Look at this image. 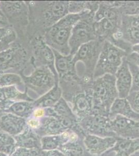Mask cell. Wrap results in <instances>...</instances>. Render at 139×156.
<instances>
[{
  "label": "cell",
  "mask_w": 139,
  "mask_h": 156,
  "mask_svg": "<svg viewBox=\"0 0 139 156\" xmlns=\"http://www.w3.org/2000/svg\"><path fill=\"white\" fill-rule=\"evenodd\" d=\"M87 11L76 14H69L47 29L42 37L45 42L62 55H70L71 50L69 42L72 30Z\"/></svg>",
  "instance_id": "1"
},
{
  "label": "cell",
  "mask_w": 139,
  "mask_h": 156,
  "mask_svg": "<svg viewBox=\"0 0 139 156\" xmlns=\"http://www.w3.org/2000/svg\"><path fill=\"white\" fill-rule=\"evenodd\" d=\"M28 4L30 20L34 21L40 28L43 29L44 32L69 14L68 1H31Z\"/></svg>",
  "instance_id": "2"
},
{
  "label": "cell",
  "mask_w": 139,
  "mask_h": 156,
  "mask_svg": "<svg viewBox=\"0 0 139 156\" xmlns=\"http://www.w3.org/2000/svg\"><path fill=\"white\" fill-rule=\"evenodd\" d=\"M92 91V114L109 117L111 106L118 98L114 75L106 74L93 79Z\"/></svg>",
  "instance_id": "3"
},
{
  "label": "cell",
  "mask_w": 139,
  "mask_h": 156,
  "mask_svg": "<svg viewBox=\"0 0 139 156\" xmlns=\"http://www.w3.org/2000/svg\"><path fill=\"white\" fill-rule=\"evenodd\" d=\"M104 42L97 39L82 45L73 56V62L77 73L86 85H91L93 82L94 71Z\"/></svg>",
  "instance_id": "4"
},
{
  "label": "cell",
  "mask_w": 139,
  "mask_h": 156,
  "mask_svg": "<svg viewBox=\"0 0 139 156\" xmlns=\"http://www.w3.org/2000/svg\"><path fill=\"white\" fill-rule=\"evenodd\" d=\"M128 54L109 41H105L96 66L93 79L106 74L115 75Z\"/></svg>",
  "instance_id": "5"
},
{
  "label": "cell",
  "mask_w": 139,
  "mask_h": 156,
  "mask_svg": "<svg viewBox=\"0 0 139 156\" xmlns=\"http://www.w3.org/2000/svg\"><path fill=\"white\" fill-rule=\"evenodd\" d=\"M95 13L87 11L74 25L69 40L71 55L74 56L82 45L98 39L95 30Z\"/></svg>",
  "instance_id": "6"
},
{
  "label": "cell",
  "mask_w": 139,
  "mask_h": 156,
  "mask_svg": "<svg viewBox=\"0 0 139 156\" xmlns=\"http://www.w3.org/2000/svg\"><path fill=\"white\" fill-rule=\"evenodd\" d=\"M25 87L40 95L49 92L59 82V78L46 66L35 67L33 72L29 76H22Z\"/></svg>",
  "instance_id": "7"
},
{
  "label": "cell",
  "mask_w": 139,
  "mask_h": 156,
  "mask_svg": "<svg viewBox=\"0 0 139 156\" xmlns=\"http://www.w3.org/2000/svg\"><path fill=\"white\" fill-rule=\"evenodd\" d=\"M28 53L23 47L17 44L0 53V73L12 70H18L28 61Z\"/></svg>",
  "instance_id": "8"
},
{
  "label": "cell",
  "mask_w": 139,
  "mask_h": 156,
  "mask_svg": "<svg viewBox=\"0 0 139 156\" xmlns=\"http://www.w3.org/2000/svg\"><path fill=\"white\" fill-rule=\"evenodd\" d=\"M81 126L88 134L98 136L117 137L111 129L109 117L91 114L79 120Z\"/></svg>",
  "instance_id": "9"
},
{
  "label": "cell",
  "mask_w": 139,
  "mask_h": 156,
  "mask_svg": "<svg viewBox=\"0 0 139 156\" xmlns=\"http://www.w3.org/2000/svg\"><path fill=\"white\" fill-rule=\"evenodd\" d=\"M32 48L35 67L46 66L58 76L55 68V56L53 49L45 42L42 37H36L32 40Z\"/></svg>",
  "instance_id": "10"
},
{
  "label": "cell",
  "mask_w": 139,
  "mask_h": 156,
  "mask_svg": "<svg viewBox=\"0 0 139 156\" xmlns=\"http://www.w3.org/2000/svg\"><path fill=\"white\" fill-rule=\"evenodd\" d=\"M0 9L9 23L25 25L28 23V6L23 1H0Z\"/></svg>",
  "instance_id": "11"
},
{
  "label": "cell",
  "mask_w": 139,
  "mask_h": 156,
  "mask_svg": "<svg viewBox=\"0 0 139 156\" xmlns=\"http://www.w3.org/2000/svg\"><path fill=\"white\" fill-rule=\"evenodd\" d=\"M113 39H120L134 46L139 44V15H123L118 32Z\"/></svg>",
  "instance_id": "12"
},
{
  "label": "cell",
  "mask_w": 139,
  "mask_h": 156,
  "mask_svg": "<svg viewBox=\"0 0 139 156\" xmlns=\"http://www.w3.org/2000/svg\"><path fill=\"white\" fill-rule=\"evenodd\" d=\"M111 129L116 136L127 139L139 138V121L120 115L110 119Z\"/></svg>",
  "instance_id": "13"
},
{
  "label": "cell",
  "mask_w": 139,
  "mask_h": 156,
  "mask_svg": "<svg viewBox=\"0 0 139 156\" xmlns=\"http://www.w3.org/2000/svg\"><path fill=\"white\" fill-rule=\"evenodd\" d=\"M84 143L88 153L95 156H99L114 147L117 143V137H102L87 134Z\"/></svg>",
  "instance_id": "14"
},
{
  "label": "cell",
  "mask_w": 139,
  "mask_h": 156,
  "mask_svg": "<svg viewBox=\"0 0 139 156\" xmlns=\"http://www.w3.org/2000/svg\"><path fill=\"white\" fill-rule=\"evenodd\" d=\"M114 76L116 78V87L118 98H126L130 92L132 82V76L126 57L123 58L121 65Z\"/></svg>",
  "instance_id": "15"
},
{
  "label": "cell",
  "mask_w": 139,
  "mask_h": 156,
  "mask_svg": "<svg viewBox=\"0 0 139 156\" xmlns=\"http://www.w3.org/2000/svg\"><path fill=\"white\" fill-rule=\"evenodd\" d=\"M70 101L72 105V112L78 120L90 115L92 110V87L76 95Z\"/></svg>",
  "instance_id": "16"
},
{
  "label": "cell",
  "mask_w": 139,
  "mask_h": 156,
  "mask_svg": "<svg viewBox=\"0 0 139 156\" xmlns=\"http://www.w3.org/2000/svg\"><path fill=\"white\" fill-rule=\"evenodd\" d=\"M55 56V66L59 80L77 76L75 65L73 62V56L70 54L64 56L53 50Z\"/></svg>",
  "instance_id": "17"
},
{
  "label": "cell",
  "mask_w": 139,
  "mask_h": 156,
  "mask_svg": "<svg viewBox=\"0 0 139 156\" xmlns=\"http://www.w3.org/2000/svg\"><path fill=\"white\" fill-rule=\"evenodd\" d=\"M122 20L102 19L95 23V30L98 39L109 41L117 34L120 29Z\"/></svg>",
  "instance_id": "18"
},
{
  "label": "cell",
  "mask_w": 139,
  "mask_h": 156,
  "mask_svg": "<svg viewBox=\"0 0 139 156\" xmlns=\"http://www.w3.org/2000/svg\"><path fill=\"white\" fill-rule=\"evenodd\" d=\"M122 15L115 1H100L94 20L97 22L104 18L120 20H122Z\"/></svg>",
  "instance_id": "19"
},
{
  "label": "cell",
  "mask_w": 139,
  "mask_h": 156,
  "mask_svg": "<svg viewBox=\"0 0 139 156\" xmlns=\"http://www.w3.org/2000/svg\"><path fill=\"white\" fill-rule=\"evenodd\" d=\"M117 115H122L129 119L139 121V114L132 110L126 98H117L112 105L109 118V119H113Z\"/></svg>",
  "instance_id": "20"
},
{
  "label": "cell",
  "mask_w": 139,
  "mask_h": 156,
  "mask_svg": "<svg viewBox=\"0 0 139 156\" xmlns=\"http://www.w3.org/2000/svg\"><path fill=\"white\" fill-rule=\"evenodd\" d=\"M113 149L116 152L115 156H130L139 151V138L127 139L117 137V143Z\"/></svg>",
  "instance_id": "21"
},
{
  "label": "cell",
  "mask_w": 139,
  "mask_h": 156,
  "mask_svg": "<svg viewBox=\"0 0 139 156\" xmlns=\"http://www.w3.org/2000/svg\"><path fill=\"white\" fill-rule=\"evenodd\" d=\"M62 94L61 88L59 85V83L57 82L53 89L38 99L35 102V104L41 107H49L55 106L61 98Z\"/></svg>",
  "instance_id": "22"
},
{
  "label": "cell",
  "mask_w": 139,
  "mask_h": 156,
  "mask_svg": "<svg viewBox=\"0 0 139 156\" xmlns=\"http://www.w3.org/2000/svg\"><path fill=\"white\" fill-rule=\"evenodd\" d=\"M100 1H69V14H79L86 11L96 12Z\"/></svg>",
  "instance_id": "23"
},
{
  "label": "cell",
  "mask_w": 139,
  "mask_h": 156,
  "mask_svg": "<svg viewBox=\"0 0 139 156\" xmlns=\"http://www.w3.org/2000/svg\"><path fill=\"white\" fill-rule=\"evenodd\" d=\"M16 86L20 90H26L23 79L20 76L13 73H0V87Z\"/></svg>",
  "instance_id": "24"
},
{
  "label": "cell",
  "mask_w": 139,
  "mask_h": 156,
  "mask_svg": "<svg viewBox=\"0 0 139 156\" xmlns=\"http://www.w3.org/2000/svg\"><path fill=\"white\" fill-rule=\"evenodd\" d=\"M28 98L26 93H23L16 86L0 87V104L12 99Z\"/></svg>",
  "instance_id": "25"
},
{
  "label": "cell",
  "mask_w": 139,
  "mask_h": 156,
  "mask_svg": "<svg viewBox=\"0 0 139 156\" xmlns=\"http://www.w3.org/2000/svg\"><path fill=\"white\" fill-rule=\"evenodd\" d=\"M123 15H139V1H115Z\"/></svg>",
  "instance_id": "26"
},
{
  "label": "cell",
  "mask_w": 139,
  "mask_h": 156,
  "mask_svg": "<svg viewBox=\"0 0 139 156\" xmlns=\"http://www.w3.org/2000/svg\"><path fill=\"white\" fill-rule=\"evenodd\" d=\"M54 110L56 115H59L60 117H69L76 120L78 119L64 98H61L60 100L55 104Z\"/></svg>",
  "instance_id": "27"
},
{
  "label": "cell",
  "mask_w": 139,
  "mask_h": 156,
  "mask_svg": "<svg viewBox=\"0 0 139 156\" xmlns=\"http://www.w3.org/2000/svg\"><path fill=\"white\" fill-rule=\"evenodd\" d=\"M127 62L132 76V87L130 92L139 91V67L130 62L127 61Z\"/></svg>",
  "instance_id": "28"
},
{
  "label": "cell",
  "mask_w": 139,
  "mask_h": 156,
  "mask_svg": "<svg viewBox=\"0 0 139 156\" xmlns=\"http://www.w3.org/2000/svg\"><path fill=\"white\" fill-rule=\"evenodd\" d=\"M32 105L27 101H19L15 103L11 106L9 110L15 114L22 115L29 112L31 110Z\"/></svg>",
  "instance_id": "29"
},
{
  "label": "cell",
  "mask_w": 139,
  "mask_h": 156,
  "mask_svg": "<svg viewBox=\"0 0 139 156\" xmlns=\"http://www.w3.org/2000/svg\"><path fill=\"white\" fill-rule=\"evenodd\" d=\"M16 34L14 30L7 34L5 37L0 40V53L10 48L13 43L16 40Z\"/></svg>",
  "instance_id": "30"
},
{
  "label": "cell",
  "mask_w": 139,
  "mask_h": 156,
  "mask_svg": "<svg viewBox=\"0 0 139 156\" xmlns=\"http://www.w3.org/2000/svg\"><path fill=\"white\" fill-rule=\"evenodd\" d=\"M126 99L132 110L139 114V91L130 92Z\"/></svg>",
  "instance_id": "31"
},
{
  "label": "cell",
  "mask_w": 139,
  "mask_h": 156,
  "mask_svg": "<svg viewBox=\"0 0 139 156\" xmlns=\"http://www.w3.org/2000/svg\"><path fill=\"white\" fill-rule=\"evenodd\" d=\"M65 156H82L84 153L83 147L79 145L74 146L64 151Z\"/></svg>",
  "instance_id": "32"
},
{
  "label": "cell",
  "mask_w": 139,
  "mask_h": 156,
  "mask_svg": "<svg viewBox=\"0 0 139 156\" xmlns=\"http://www.w3.org/2000/svg\"><path fill=\"white\" fill-rule=\"evenodd\" d=\"M9 27H11V24L0 9V28H6Z\"/></svg>",
  "instance_id": "33"
},
{
  "label": "cell",
  "mask_w": 139,
  "mask_h": 156,
  "mask_svg": "<svg viewBox=\"0 0 139 156\" xmlns=\"http://www.w3.org/2000/svg\"><path fill=\"white\" fill-rule=\"evenodd\" d=\"M126 59L128 62H133L139 67V54L132 52L126 56Z\"/></svg>",
  "instance_id": "34"
},
{
  "label": "cell",
  "mask_w": 139,
  "mask_h": 156,
  "mask_svg": "<svg viewBox=\"0 0 139 156\" xmlns=\"http://www.w3.org/2000/svg\"><path fill=\"white\" fill-rule=\"evenodd\" d=\"M13 29L12 27H9L6 28H0V40L5 37L7 34H10Z\"/></svg>",
  "instance_id": "35"
},
{
  "label": "cell",
  "mask_w": 139,
  "mask_h": 156,
  "mask_svg": "<svg viewBox=\"0 0 139 156\" xmlns=\"http://www.w3.org/2000/svg\"><path fill=\"white\" fill-rule=\"evenodd\" d=\"M44 112H45L43 109L41 108H39L34 112V115L36 117H42V115H44Z\"/></svg>",
  "instance_id": "36"
},
{
  "label": "cell",
  "mask_w": 139,
  "mask_h": 156,
  "mask_svg": "<svg viewBox=\"0 0 139 156\" xmlns=\"http://www.w3.org/2000/svg\"><path fill=\"white\" fill-rule=\"evenodd\" d=\"M132 52H135L139 54V44L132 46Z\"/></svg>",
  "instance_id": "37"
},
{
  "label": "cell",
  "mask_w": 139,
  "mask_h": 156,
  "mask_svg": "<svg viewBox=\"0 0 139 156\" xmlns=\"http://www.w3.org/2000/svg\"><path fill=\"white\" fill-rule=\"evenodd\" d=\"M29 123L32 126H37V124H38V122L37 121L35 120H31L30 121Z\"/></svg>",
  "instance_id": "38"
},
{
  "label": "cell",
  "mask_w": 139,
  "mask_h": 156,
  "mask_svg": "<svg viewBox=\"0 0 139 156\" xmlns=\"http://www.w3.org/2000/svg\"><path fill=\"white\" fill-rule=\"evenodd\" d=\"M49 156H61L59 154L56 153H51L50 154H49Z\"/></svg>",
  "instance_id": "39"
},
{
  "label": "cell",
  "mask_w": 139,
  "mask_h": 156,
  "mask_svg": "<svg viewBox=\"0 0 139 156\" xmlns=\"http://www.w3.org/2000/svg\"><path fill=\"white\" fill-rule=\"evenodd\" d=\"M130 156H139V151H137Z\"/></svg>",
  "instance_id": "40"
},
{
  "label": "cell",
  "mask_w": 139,
  "mask_h": 156,
  "mask_svg": "<svg viewBox=\"0 0 139 156\" xmlns=\"http://www.w3.org/2000/svg\"></svg>",
  "instance_id": "41"
}]
</instances>
